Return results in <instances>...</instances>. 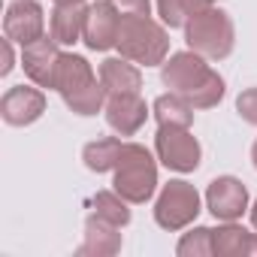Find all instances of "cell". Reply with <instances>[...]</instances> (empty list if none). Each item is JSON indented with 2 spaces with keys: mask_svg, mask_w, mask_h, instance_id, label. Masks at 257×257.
<instances>
[{
  "mask_svg": "<svg viewBox=\"0 0 257 257\" xmlns=\"http://www.w3.org/2000/svg\"><path fill=\"white\" fill-rule=\"evenodd\" d=\"M161 82L182 94L194 109H212L224 100L227 94V82L218 70L209 67V61L191 49L185 52H173L164 64H161Z\"/></svg>",
  "mask_w": 257,
  "mask_h": 257,
  "instance_id": "1",
  "label": "cell"
},
{
  "mask_svg": "<svg viewBox=\"0 0 257 257\" xmlns=\"http://www.w3.org/2000/svg\"><path fill=\"white\" fill-rule=\"evenodd\" d=\"M118 55L134 61L140 67H161L170 58V34L164 22H155L152 16L140 13H121L118 28Z\"/></svg>",
  "mask_w": 257,
  "mask_h": 257,
  "instance_id": "2",
  "label": "cell"
},
{
  "mask_svg": "<svg viewBox=\"0 0 257 257\" xmlns=\"http://www.w3.org/2000/svg\"><path fill=\"white\" fill-rule=\"evenodd\" d=\"M112 188L131 206L149 203L158 191V155L143 143H124L118 167L112 170Z\"/></svg>",
  "mask_w": 257,
  "mask_h": 257,
  "instance_id": "3",
  "label": "cell"
},
{
  "mask_svg": "<svg viewBox=\"0 0 257 257\" xmlns=\"http://www.w3.org/2000/svg\"><path fill=\"white\" fill-rule=\"evenodd\" d=\"M185 43L191 52L203 55L206 61H224V58H230V52L236 46L233 19L218 7H206L185 25Z\"/></svg>",
  "mask_w": 257,
  "mask_h": 257,
  "instance_id": "4",
  "label": "cell"
},
{
  "mask_svg": "<svg viewBox=\"0 0 257 257\" xmlns=\"http://www.w3.org/2000/svg\"><path fill=\"white\" fill-rule=\"evenodd\" d=\"M200 212H203V197L185 179H170L155 200V221L167 233H179L191 227Z\"/></svg>",
  "mask_w": 257,
  "mask_h": 257,
  "instance_id": "5",
  "label": "cell"
},
{
  "mask_svg": "<svg viewBox=\"0 0 257 257\" xmlns=\"http://www.w3.org/2000/svg\"><path fill=\"white\" fill-rule=\"evenodd\" d=\"M155 155L173 173H194V170H200L203 146L191 134V127H158Z\"/></svg>",
  "mask_w": 257,
  "mask_h": 257,
  "instance_id": "6",
  "label": "cell"
},
{
  "mask_svg": "<svg viewBox=\"0 0 257 257\" xmlns=\"http://www.w3.org/2000/svg\"><path fill=\"white\" fill-rule=\"evenodd\" d=\"M206 209L218 221H239L251 209L248 188L236 176H218L206 188Z\"/></svg>",
  "mask_w": 257,
  "mask_h": 257,
  "instance_id": "7",
  "label": "cell"
},
{
  "mask_svg": "<svg viewBox=\"0 0 257 257\" xmlns=\"http://www.w3.org/2000/svg\"><path fill=\"white\" fill-rule=\"evenodd\" d=\"M118 28H121V10L115 7V0H97V4H88L82 43L91 52H109L118 43Z\"/></svg>",
  "mask_w": 257,
  "mask_h": 257,
  "instance_id": "8",
  "label": "cell"
},
{
  "mask_svg": "<svg viewBox=\"0 0 257 257\" xmlns=\"http://www.w3.org/2000/svg\"><path fill=\"white\" fill-rule=\"evenodd\" d=\"M4 37L16 46H31L46 37V13L37 0H13L4 16Z\"/></svg>",
  "mask_w": 257,
  "mask_h": 257,
  "instance_id": "9",
  "label": "cell"
},
{
  "mask_svg": "<svg viewBox=\"0 0 257 257\" xmlns=\"http://www.w3.org/2000/svg\"><path fill=\"white\" fill-rule=\"evenodd\" d=\"M46 112V94L40 85H13L0 100V115L10 127H28Z\"/></svg>",
  "mask_w": 257,
  "mask_h": 257,
  "instance_id": "10",
  "label": "cell"
},
{
  "mask_svg": "<svg viewBox=\"0 0 257 257\" xmlns=\"http://www.w3.org/2000/svg\"><path fill=\"white\" fill-rule=\"evenodd\" d=\"M103 115H106V124L118 137H134L152 115V109L146 106L140 94H109Z\"/></svg>",
  "mask_w": 257,
  "mask_h": 257,
  "instance_id": "11",
  "label": "cell"
},
{
  "mask_svg": "<svg viewBox=\"0 0 257 257\" xmlns=\"http://www.w3.org/2000/svg\"><path fill=\"white\" fill-rule=\"evenodd\" d=\"M61 58V46L46 34L40 37L37 43L31 46H22V67H25V76L40 85V88H52V79H55V64Z\"/></svg>",
  "mask_w": 257,
  "mask_h": 257,
  "instance_id": "12",
  "label": "cell"
},
{
  "mask_svg": "<svg viewBox=\"0 0 257 257\" xmlns=\"http://www.w3.org/2000/svg\"><path fill=\"white\" fill-rule=\"evenodd\" d=\"M100 76L94 73V67L88 64V58L76 55V52H61L58 64H55V79H52V91H58L61 97H70L82 88H88L91 82H97Z\"/></svg>",
  "mask_w": 257,
  "mask_h": 257,
  "instance_id": "13",
  "label": "cell"
},
{
  "mask_svg": "<svg viewBox=\"0 0 257 257\" xmlns=\"http://www.w3.org/2000/svg\"><path fill=\"white\" fill-rule=\"evenodd\" d=\"M85 16H88V4L76 0V4H55L52 16H49V37L58 46H76L85 34Z\"/></svg>",
  "mask_w": 257,
  "mask_h": 257,
  "instance_id": "14",
  "label": "cell"
},
{
  "mask_svg": "<svg viewBox=\"0 0 257 257\" xmlns=\"http://www.w3.org/2000/svg\"><path fill=\"white\" fill-rule=\"evenodd\" d=\"M212 254L215 257H257V233L245 230L236 221H221L212 227Z\"/></svg>",
  "mask_w": 257,
  "mask_h": 257,
  "instance_id": "15",
  "label": "cell"
},
{
  "mask_svg": "<svg viewBox=\"0 0 257 257\" xmlns=\"http://www.w3.org/2000/svg\"><path fill=\"white\" fill-rule=\"evenodd\" d=\"M118 251H121V227L91 212L85 221V239L79 245V254L82 257H112Z\"/></svg>",
  "mask_w": 257,
  "mask_h": 257,
  "instance_id": "16",
  "label": "cell"
},
{
  "mask_svg": "<svg viewBox=\"0 0 257 257\" xmlns=\"http://www.w3.org/2000/svg\"><path fill=\"white\" fill-rule=\"evenodd\" d=\"M97 76H100V82H103V88L109 94H140V88H143V70H140V64L127 61L121 55L118 58H106L100 64Z\"/></svg>",
  "mask_w": 257,
  "mask_h": 257,
  "instance_id": "17",
  "label": "cell"
},
{
  "mask_svg": "<svg viewBox=\"0 0 257 257\" xmlns=\"http://www.w3.org/2000/svg\"><path fill=\"white\" fill-rule=\"evenodd\" d=\"M152 115H155L158 127H191L194 124V106L176 91L161 94L152 103Z\"/></svg>",
  "mask_w": 257,
  "mask_h": 257,
  "instance_id": "18",
  "label": "cell"
},
{
  "mask_svg": "<svg viewBox=\"0 0 257 257\" xmlns=\"http://www.w3.org/2000/svg\"><path fill=\"white\" fill-rule=\"evenodd\" d=\"M121 149H124V143L118 137H100L82 149V161L91 173H112L118 167Z\"/></svg>",
  "mask_w": 257,
  "mask_h": 257,
  "instance_id": "19",
  "label": "cell"
},
{
  "mask_svg": "<svg viewBox=\"0 0 257 257\" xmlns=\"http://www.w3.org/2000/svg\"><path fill=\"white\" fill-rule=\"evenodd\" d=\"M212 4L215 0H155L158 16L167 28H185L197 13H203Z\"/></svg>",
  "mask_w": 257,
  "mask_h": 257,
  "instance_id": "20",
  "label": "cell"
},
{
  "mask_svg": "<svg viewBox=\"0 0 257 257\" xmlns=\"http://www.w3.org/2000/svg\"><path fill=\"white\" fill-rule=\"evenodd\" d=\"M91 212L106 218L115 227H127V224H131V203H127L115 188L112 191H97L91 197Z\"/></svg>",
  "mask_w": 257,
  "mask_h": 257,
  "instance_id": "21",
  "label": "cell"
},
{
  "mask_svg": "<svg viewBox=\"0 0 257 257\" xmlns=\"http://www.w3.org/2000/svg\"><path fill=\"white\" fill-rule=\"evenodd\" d=\"M106 100H109V91L103 88V82L97 79V82H91L88 88H82V91H76V94H70V97H64V103H67V109L70 112H76V115H97V112H103L106 109Z\"/></svg>",
  "mask_w": 257,
  "mask_h": 257,
  "instance_id": "22",
  "label": "cell"
},
{
  "mask_svg": "<svg viewBox=\"0 0 257 257\" xmlns=\"http://www.w3.org/2000/svg\"><path fill=\"white\" fill-rule=\"evenodd\" d=\"M179 257H212V227H191L176 245Z\"/></svg>",
  "mask_w": 257,
  "mask_h": 257,
  "instance_id": "23",
  "label": "cell"
},
{
  "mask_svg": "<svg viewBox=\"0 0 257 257\" xmlns=\"http://www.w3.org/2000/svg\"><path fill=\"white\" fill-rule=\"evenodd\" d=\"M236 112L245 124H254L257 127V88H245L239 91L236 97Z\"/></svg>",
  "mask_w": 257,
  "mask_h": 257,
  "instance_id": "24",
  "label": "cell"
},
{
  "mask_svg": "<svg viewBox=\"0 0 257 257\" xmlns=\"http://www.w3.org/2000/svg\"><path fill=\"white\" fill-rule=\"evenodd\" d=\"M115 7L121 13H140V16H152V0H115Z\"/></svg>",
  "mask_w": 257,
  "mask_h": 257,
  "instance_id": "25",
  "label": "cell"
},
{
  "mask_svg": "<svg viewBox=\"0 0 257 257\" xmlns=\"http://www.w3.org/2000/svg\"><path fill=\"white\" fill-rule=\"evenodd\" d=\"M13 40L10 37H4V67H0V76H10L13 73V67H16V52H13Z\"/></svg>",
  "mask_w": 257,
  "mask_h": 257,
  "instance_id": "26",
  "label": "cell"
},
{
  "mask_svg": "<svg viewBox=\"0 0 257 257\" xmlns=\"http://www.w3.org/2000/svg\"><path fill=\"white\" fill-rule=\"evenodd\" d=\"M248 215H251V224H254V230H257V200L251 203V209H248Z\"/></svg>",
  "mask_w": 257,
  "mask_h": 257,
  "instance_id": "27",
  "label": "cell"
},
{
  "mask_svg": "<svg viewBox=\"0 0 257 257\" xmlns=\"http://www.w3.org/2000/svg\"><path fill=\"white\" fill-rule=\"evenodd\" d=\"M251 161H254V167H257V140H254V146H251Z\"/></svg>",
  "mask_w": 257,
  "mask_h": 257,
  "instance_id": "28",
  "label": "cell"
},
{
  "mask_svg": "<svg viewBox=\"0 0 257 257\" xmlns=\"http://www.w3.org/2000/svg\"><path fill=\"white\" fill-rule=\"evenodd\" d=\"M52 4H76V0H52Z\"/></svg>",
  "mask_w": 257,
  "mask_h": 257,
  "instance_id": "29",
  "label": "cell"
}]
</instances>
